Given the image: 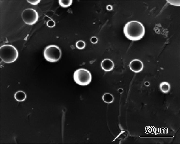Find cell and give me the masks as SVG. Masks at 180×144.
<instances>
[{
  "instance_id": "obj_10",
  "label": "cell",
  "mask_w": 180,
  "mask_h": 144,
  "mask_svg": "<svg viewBox=\"0 0 180 144\" xmlns=\"http://www.w3.org/2000/svg\"><path fill=\"white\" fill-rule=\"evenodd\" d=\"M103 101L105 103H110L114 101V97L111 94L109 93H105L102 96Z\"/></svg>"
},
{
  "instance_id": "obj_8",
  "label": "cell",
  "mask_w": 180,
  "mask_h": 144,
  "mask_svg": "<svg viewBox=\"0 0 180 144\" xmlns=\"http://www.w3.org/2000/svg\"><path fill=\"white\" fill-rule=\"evenodd\" d=\"M26 95L24 91H19L16 92L15 94L14 97L17 101L21 102L24 101L26 98Z\"/></svg>"
},
{
  "instance_id": "obj_5",
  "label": "cell",
  "mask_w": 180,
  "mask_h": 144,
  "mask_svg": "<svg viewBox=\"0 0 180 144\" xmlns=\"http://www.w3.org/2000/svg\"><path fill=\"white\" fill-rule=\"evenodd\" d=\"M21 17L23 21L26 24L32 25L38 21L39 14L35 10L32 8H28L24 10L21 14Z\"/></svg>"
},
{
  "instance_id": "obj_4",
  "label": "cell",
  "mask_w": 180,
  "mask_h": 144,
  "mask_svg": "<svg viewBox=\"0 0 180 144\" xmlns=\"http://www.w3.org/2000/svg\"><path fill=\"white\" fill-rule=\"evenodd\" d=\"M73 78L74 81L78 84L86 86L89 84L92 80V75L90 72L83 68L79 69L74 72Z\"/></svg>"
},
{
  "instance_id": "obj_12",
  "label": "cell",
  "mask_w": 180,
  "mask_h": 144,
  "mask_svg": "<svg viewBox=\"0 0 180 144\" xmlns=\"http://www.w3.org/2000/svg\"><path fill=\"white\" fill-rule=\"evenodd\" d=\"M86 44L85 42L82 40H79L76 43V47L79 49H84L85 47Z\"/></svg>"
},
{
  "instance_id": "obj_6",
  "label": "cell",
  "mask_w": 180,
  "mask_h": 144,
  "mask_svg": "<svg viewBox=\"0 0 180 144\" xmlns=\"http://www.w3.org/2000/svg\"><path fill=\"white\" fill-rule=\"evenodd\" d=\"M129 67L132 71L135 73H138L142 70L143 68V65L142 62L140 60L135 59L130 62Z\"/></svg>"
},
{
  "instance_id": "obj_1",
  "label": "cell",
  "mask_w": 180,
  "mask_h": 144,
  "mask_svg": "<svg viewBox=\"0 0 180 144\" xmlns=\"http://www.w3.org/2000/svg\"><path fill=\"white\" fill-rule=\"evenodd\" d=\"M145 30L143 24L137 21H131L125 24L123 32L125 37L132 41L140 40L144 36Z\"/></svg>"
},
{
  "instance_id": "obj_17",
  "label": "cell",
  "mask_w": 180,
  "mask_h": 144,
  "mask_svg": "<svg viewBox=\"0 0 180 144\" xmlns=\"http://www.w3.org/2000/svg\"><path fill=\"white\" fill-rule=\"evenodd\" d=\"M123 90L121 88H119L118 89V92L120 93H122L123 92Z\"/></svg>"
},
{
  "instance_id": "obj_7",
  "label": "cell",
  "mask_w": 180,
  "mask_h": 144,
  "mask_svg": "<svg viewBox=\"0 0 180 144\" xmlns=\"http://www.w3.org/2000/svg\"><path fill=\"white\" fill-rule=\"evenodd\" d=\"M101 66L105 71H110L113 69L114 67L113 62L110 59L106 58L104 59L101 63Z\"/></svg>"
},
{
  "instance_id": "obj_14",
  "label": "cell",
  "mask_w": 180,
  "mask_h": 144,
  "mask_svg": "<svg viewBox=\"0 0 180 144\" xmlns=\"http://www.w3.org/2000/svg\"><path fill=\"white\" fill-rule=\"evenodd\" d=\"M27 1L30 4L33 5L38 4L41 1L40 0H27Z\"/></svg>"
},
{
  "instance_id": "obj_13",
  "label": "cell",
  "mask_w": 180,
  "mask_h": 144,
  "mask_svg": "<svg viewBox=\"0 0 180 144\" xmlns=\"http://www.w3.org/2000/svg\"><path fill=\"white\" fill-rule=\"evenodd\" d=\"M47 25L49 28H53L55 26V22L53 20H50L47 22Z\"/></svg>"
},
{
  "instance_id": "obj_3",
  "label": "cell",
  "mask_w": 180,
  "mask_h": 144,
  "mask_svg": "<svg viewBox=\"0 0 180 144\" xmlns=\"http://www.w3.org/2000/svg\"><path fill=\"white\" fill-rule=\"evenodd\" d=\"M62 55L61 51L57 46L54 45H49L46 47L43 51V55L45 59L51 62L58 61Z\"/></svg>"
},
{
  "instance_id": "obj_9",
  "label": "cell",
  "mask_w": 180,
  "mask_h": 144,
  "mask_svg": "<svg viewBox=\"0 0 180 144\" xmlns=\"http://www.w3.org/2000/svg\"><path fill=\"white\" fill-rule=\"evenodd\" d=\"M159 87L161 91L163 93H167L170 91V88L169 84L167 82H163L160 84Z\"/></svg>"
},
{
  "instance_id": "obj_11",
  "label": "cell",
  "mask_w": 180,
  "mask_h": 144,
  "mask_svg": "<svg viewBox=\"0 0 180 144\" xmlns=\"http://www.w3.org/2000/svg\"><path fill=\"white\" fill-rule=\"evenodd\" d=\"M72 2V0H59V3L62 7H67L71 4Z\"/></svg>"
},
{
  "instance_id": "obj_15",
  "label": "cell",
  "mask_w": 180,
  "mask_h": 144,
  "mask_svg": "<svg viewBox=\"0 0 180 144\" xmlns=\"http://www.w3.org/2000/svg\"><path fill=\"white\" fill-rule=\"evenodd\" d=\"M98 39L95 37H92L90 39L91 42L93 44L96 43L98 42Z\"/></svg>"
},
{
  "instance_id": "obj_16",
  "label": "cell",
  "mask_w": 180,
  "mask_h": 144,
  "mask_svg": "<svg viewBox=\"0 0 180 144\" xmlns=\"http://www.w3.org/2000/svg\"><path fill=\"white\" fill-rule=\"evenodd\" d=\"M106 8L107 9L108 11H111L113 9L112 6L110 5H107L106 6Z\"/></svg>"
},
{
  "instance_id": "obj_2",
  "label": "cell",
  "mask_w": 180,
  "mask_h": 144,
  "mask_svg": "<svg viewBox=\"0 0 180 144\" xmlns=\"http://www.w3.org/2000/svg\"><path fill=\"white\" fill-rule=\"evenodd\" d=\"M18 55L17 49L11 45L4 44L0 47V58L5 63H11L15 61L17 58Z\"/></svg>"
}]
</instances>
